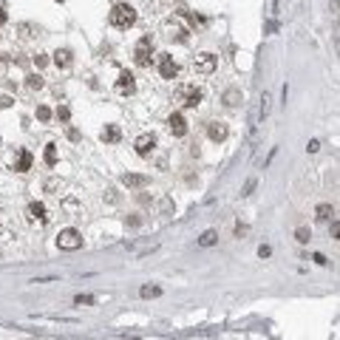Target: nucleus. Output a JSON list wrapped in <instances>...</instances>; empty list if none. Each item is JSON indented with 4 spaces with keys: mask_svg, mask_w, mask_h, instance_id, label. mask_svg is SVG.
I'll return each mask as SVG.
<instances>
[{
    "mask_svg": "<svg viewBox=\"0 0 340 340\" xmlns=\"http://www.w3.org/2000/svg\"><path fill=\"white\" fill-rule=\"evenodd\" d=\"M113 29H130L133 23H136V9L128 6V3H116L111 9V15H108Z\"/></svg>",
    "mask_w": 340,
    "mask_h": 340,
    "instance_id": "1",
    "label": "nucleus"
},
{
    "mask_svg": "<svg viewBox=\"0 0 340 340\" xmlns=\"http://www.w3.org/2000/svg\"><path fill=\"white\" fill-rule=\"evenodd\" d=\"M57 247H60V250H68V252L80 250V247H82V233H80V230H74V227L60 230V235H57Z\"/></svg>",
    "mask_w": 340,
    "mask_h": 340,
    "instance_id": "2",
    "label": "nucleus"
},
{
    "mask_svg": "<svg viewBox=\"0 0 340 340\" xmlns=\"http://www.w3.org/2000/svg\"><path fill=\"white\" fill-rule=\"evenodd\" d=\"M150 57H153V40L142 37L133 49V60H136V65H150Z\"/></svg>",
    "mask_w": 340,
    "mask_h": 340,
    "instance_id": "3",
    "label": "nucleus"
},
{
    "mask_svg": "<svg viewBox=\"0 0 340 340\" xmlns=\"http://www.w3.org/2000/svg\"><path fill=\"white\" fill-rule=\"evenodd\" d=\"M215 65H218V57H215V54H207V51H204V54H198V57L193 60V68L198 71V74H213V71H215Z\"/></svg>",
    "mask_w": 340,
    "mask_h": 340,
    "instance_id": "4",
    "label": "nucleus"
},
{
    "mask_svg": "<svg viewBox=\"0 0 340 340\" xmlns=\"http://www.w3.org/2000/svg\"><path fill=\"white\" fill-rule=\"evenodd\" d=\"M159 74H162L164 80H176L179 65H176V60H173L170 54H162V57H159Z\"/></svg>",
    "mask_w": 340,
    "mask_h": 340,
    "instance_id": "5",
    "label": "nucleus"
},
{
    "mask_svg": "<svg viewBox=\"0 0 340 340\" xmlns=\"http://www.w3.org/2000/svg\"><path fill=\"white\" fill-rule=\"evenodd\" d=\"M181 102H184V108H198L201 105V91L193 88V85L181 88Z\"/></svg>",
    "mask_w": 340,
    "mask_h": 340,
    "instance_id": "6",
    "label": "nucleus"
},
{
    "mask_svg": "<svg viewBox=\"0 0 340 340\" xmlns=\"http://www.w3.org/2000/svg\"><path fill=\"white\" fill-rule=\"evenodd\" d=\"M133 147H136V153H139V156H150V153H153V147H156V139H153L150 133H142V136L133 142Z\"/></svg>",
    "mask_w": 340,
    "mask_h": 340,
    "instance_id": "7",
    "label": "nucleus"
},
{
    "mask_svg": "<svg viewBox=\"0 0 340 340\" xmlns=\"http://www.w3.org/2000/svg\"><path fill=\"white\" fill-rule=\"evenodd\" d=\"M167 128H170L173 136H184V133H187V122H184L181 113H170V116H167Z\"/></svg>",
    "mask_w": 340,
    "mask_h": 340,
    "instance_id": "8",
    "label": "nucleus"
},
{
    "mask_svg": "<svg viewBox=\"0 0 340 340\" xmlns=\"http://www.w3.org/2000/svg\"><path fill=\"white\" fill-rule=\"evenodd\" d=\"M116 88H119L122 94H133V91H136V80H133V74H130V71H122V74H119V80H116Z\"/></svg>",
    "mask_w": 340,
    "mask_h": 340,
    "instance_id": "9",
    "label": "nucleus"
},
{
    "mask_svg": "<svg viewBox=\"0 0 340 340\" xmlns=\"http://www.w3.org/2000/svg\"><path fill=\"white\" fill-rule=\"evenodd\" d=\"M122 184L130 187V190H139V187H145L147 184V176H139V173H125L122 176Z\"/></svg>",
    "mask_w": 340,
    "mask_h": 340,
    "instance_id": "10",
    "label": "nucleus"
},
{
    "mask_svg": "<svg viewBox=\"0 0 340 340\" xmlns=\"http://www.w3.org/2000/svg\"><path fill=\"white\" fill-rule=\"evenodd\" d=\"M29 218H32V221H46V218H49V215H46V204H43V201H32V204H29Z\"/></svg>",
    "mask_w": 340,
    "mask_h": 340,
    "instance_id": "11",
    "label": "nucleus"
},
{
    "mask_svg": "<svg viewBox=\"0 0 340 340\" xmlns=\"http://www.w3.org/2000/svg\"><path fill=\"white\" fill-rule=\"evenodd\" d=\"M207 133H210V139H213V142H224L230 130H227V125H224V122H213Z\"/></svg>",
    "mask_w": 340,
    "mask_h": 340,
    "instance_id": "12",
    "label": "nucleus"
},
{
    "mask_svg": "<svg viewBox=\"0 0 340 340\" xmlns=\"http://www.w3.org/2000/svg\"><path fill=\"white\" fill-rule=\"evenodd\" d=\"M71 63H74L71 51H68V49H57V54H54V65H57V68H71Z\"/></svg>",
    "mask_w": 340,
    "mask_h": 340,
    "instance_id": "13",
    "label": "nucleus"
},
{
    "mask_svg": "<svg viewBox=\"0 0 340 340\" xmlns=\"http://www.w3.org/2000/svg\"><path fill=\"white\" fill-rule=\"evenodd\" d=\"M29 167H32V153H29V150H20V153H17V162H15V170L17 173H26Z\"/></svg>",
    "mask_w": 340,
    "mask_h": 340,
    "instance_id": "14",
    "label": "nucleus"
},
{
    "mask_svg": "<svg viewBox=\"0 0 340 340\" xmlns=\"http://www.w3.org/2000/svg\"><path fill=\"white\" fill-rule=\"evenodd\" d=\"M122 139V130H119V125H105V130H102V142H119Z\"/></svg>",
    "mask_w": 340,
    "mask_h": 340,
    "instance_id": "15",
    "label": "nucleus"
},
{
    "mask_svg": "<svg viewBox=\"0 0 340 340\" xmlns=\"http://www.w3.org/2000/svg\"><path fill=\"white\" fill-rule=\"evenodd\" d=\"M241 102H244L241 91H235V88H230V91H224V105H227V108H238Z\"/></svg>",
    "mask_w": 340,
    "mask_h": 340,
    "instance_id": "16",
    "label": "nucleus"
},
{
    "mask_svg": "<svg viewBox=\"0 0 340 340\" xmlns=\"http://www.w3.org/2000/svg\"><path fill=\"white\" fill-rule=\"evenodd\" d=\"M315 215H318V221H332L335 218V207L332 204H318Z\"/></svg>",
    "mask_w": 340,
    "mask_h": 340,
    "instance_id": "17",
    "label": "nucleus"
},
{
    "mask_svg": "<svg viewBox=\"0 0 340 340\" xmlns=\"http://www.w3.org/2000/svg\"><path fill=\"white\" fill-rule=\"evenodd\" d=\"M215 241H218V233H215V230H207V233H201V238H198V247H213Z\"/></svg>",
    "mask_w": 340,
    "mask_h": 340,
    "instance_id": "18",
    "label": "nucleus"
},
{
    "mask_svg": "<svg viewBox=\"0 0 340 340\" xmlns=\"http://www.w3.org/2000/svg\"><path fill=\"white\" fill-rule=\"evenodd\" d=\"M46 164H49V167H54V164H57V145H54V142H51V145H46Z\"/></svg>",
    "mask_w": 340,
    "mask_h": 340,
    "instance_id": "19",
    "label": "nucleus"
},
{
    "mask_svg": "<svg viewBox=\"0 0 340 340\" xmlns=\"http://www.w3.org/2000/svg\"><path fill=\"white\" fill-rule=\"evenodd\" d=\"M139 295H142V298H159V295H162V289H159V286H142V289H139Z\"/></svg>",
    "mask_w": 340,
    "mask_h": 340,
    "instance_id": "20",
    "label": "nucleus"
},
{
    "mask_svg": "<svg viewBox=\"0 0 340 340\" xmlns=\"http://www.w3.org/2000/svg\"><path fill=\"white\" fill-rule=\"evenodd\" d=\"M295 238H298L301 244H309V238H312V233H309L306 227H298V230H295Z\"/></svg>",
    "mask_w": 340,
    "mask_h": 340,
    "instance_id": "21",
    "label": "nucleus"
},
{
    "mask_svg": "<svg viewBox=\"0 0 340 340\" xmlns=\"http://www.w3.org/2000/svg\"><path fill=\"white\" fill-rule=\"evenodd\" d=\"M26 85H29L32 91H37V88H43V77H40V74H32V77L26 80Z\"/></svg>",
    "mask_w": 340,
    "mask_h": 340,
    "instance_id": "22",
    "label": "nucleus"
},
{
    "mask_svg": "<svg viewBox=\"0 0 340 340\" xmlns=\"http://www.w3.org/2000/svg\"><path fill=\"white\" fill-rule=\"evenodd\" d=\"M74 304H77V306H91V304H94V295H77Z\"/></svg>",
    "mask_w": 340,
    "mask_h": 340,
    "instance_id": "23",
    "label": "nucleus"
},
{
    "mask_svg": "<svg viewBox=\"0 0 340 340\" xmlns=\"http://www.w3.org/2000/svg\"><path fill=\"white\" fill-rule=\"evenodd\" d=\"M269 102H272V97L264 91V97H261V116H267V113H269Z\"/></svg>",
    "mask_w": 340,
    "mask_h": 340,
    "instance_id": "24",
    "label": "nucleus"
},
{
    "mask_svg": "<svg viewBox=\"0 0 340 340\" xmlns=\"http://www.w3.org/2000/svg\"><path fill=\"white\" fill-rule=\"evenodd\" d=\"M37 119H40V122H49V119H51V111L46 108V105H40V108H37Z\"/></svg>",
    "mask_w": 340,
    "mask_h": 340,
    "instance_id": "25",
    "label": "nucleus"
},
{
    "mask_svg": "<svg viewBox=\"0 0 340 340\" xmlns=\"http://www.w3.org/2000/svg\"><path fill=\"white\" fill-rule=\"evenodd\" d=\"M57 119H63V122H68V119H71V111H68V105H60V108H57Z\"/></svg>",
    "mask_w": 340,
    "mask_h": 340,
    "instance_id": "26",
    "label": "nucleus"
},
{
    "mask_svg": "<svg viewBox=\"0 0 340 340\" xmlns=\"http://www.w3.org/2000/svg\"><path fill=\"white\" fill-rule=\"evenodd\" d=\"M258 255H261V258H269V255H272V250H269L267 244H261V247H258Z\"/></svg>",
    "mask_w": 340,
    "mask_h": 340,
    "instance_id": "27",
    "label": "nucleus"
},
{
    "mask_svg": "<svg viewBox=\"0 0 340 340\" xmlns=\"http://www.w3.org/2000/svg\"><path fill=\"white\" fill-rule=\"evenodd\" d=\"M306 150H309V153H318V150H321V142H318V139H312V142L306 145Z\"/></svg>",
    "mask_w": 340,
    "mask_h": 340,
    "instance_id": "28",
    "label": "nucleus"
},
{
    "mask_svg": "<svg viewBox=\"0 0 340 340\" xmlns=\"http://www.w3.org/2000/svg\"><path fill=\"white\" fill-rule=\"evenodd\" d=\"M252 190H255V179H250V181H247V187H244V193H241V196H250Z\"/></svg>",
    "mask_w": 340,
    "mask_h": 340,
    "instance_id": "29",
    "label": "nucleus"
},
{
    "mask_svg": "<svg viewBox=\"0 0 340 340\" xmlns=\"http://www.w3.org/2000/svg\"><path fill=\"white\" fill-rule=\"evenodd\" d=\"M46 63H49V60H46V54H37V57H34V65H37V68H43Z\"/></svg>",
    "mask_w": 340,
    "mask_h": 340,
    "instance_id": "30",
    "label": "nucleus"
},
{
    "mask_svg": "<svg viewBox=\"0 0 340 340\" xmlns=\"http://www.w3.org/2000/svg\"><path fill=\"white\" fill-rule=\"evenodd\" d=\"M340 235V224H338V218H332V238H338Z\"/></svg>",
    "mask_w": 340,
    "mask_h": 340,
    "instance_id": "31",
    "label": "nucleus"
},
{
    "mask_svg": "<svg viewBox=\"0 0 340 340\" xmlns=\"http://www.w3.org/2000/svg\"><path fill=\"white\" fill-rule=\"evenodd\" d=\"M3 23H6V9L0 6V26H3Z\"/></svg>",
    "mask_w": 340,
    "mask_h": 340,
    "instance_id": "32",
    "label": "nucleus"
},
{
    "mask_svg": "<svg viewBox=\"0 0 340 340\" xmlns=\"http://www.w3.org/2000/svg\"><path fill=\"white\" fill-rule=\"evenodd\" d=\"M60 3H63V0H60Z\"/></svg>",
    "mask_w": 340,
    "mask_h": 340,
    "instance_id": "33",
    "label": "nucleus"
}]
</instances>
